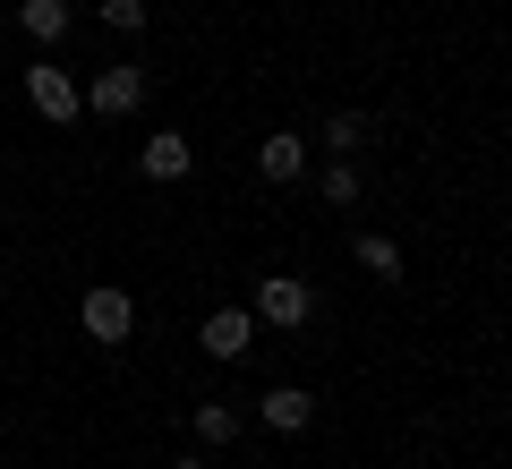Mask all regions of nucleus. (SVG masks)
<instances>
[{"label": "nucleus", "instance_id": "f257e3e1", "mask_svg": "<svg viewBox=\"0 0 512 469\" xmlns=\"http://www.w3.org/2000/svg\"><path fill=\"white\" fill-rule=\"evenodd\" d=\"M77 325H86V342H128V333H137V299H128L120 282H103V290H86Z\"/></svg>", "mask_w": 512, "mask_h": 469}, {"label": "nucleus", "instance_id": "f03ea898", "mask_svg": "<svg viewBox=\"0 0 512 469\" xmlns=\"http://www.w3.org/2000/svg\"><path fill=\"white\" fill-rule=\"evenodd\" d=\"M26 103H35L43 120H52V128H69L77 111H86V94H77V77H69V69H52V60H35V69H26Z\"/></svg>", "mask_w": 512, "mask_h": 469}, {"label": "nucleus", "instance_id": "7ed1b4c3", "mask_svg": "<svg viewBox=\"0 0 512 469\" xmlns=\"http://www.w3.org/2000/svg\"><path fill=\"white\" fill-rule=\"evenodd\" d=\"M308 282H299V273H265V282H256V307H248V316H256V325H282V333H291V325H308Z\"/></svg>", "mask_w": 512, "mask_h": 469}, {"label": "nucleus", "instance_id": "20e7f679", "mask_svg": "<svg viewBox=\"0 0 512 469\" xmlns=\"http://www.w3.org/2000/svg\"><path fill=\"white\" fill-rule=\"evenodd\" d=\"M77 94H86V111H103V120H128V111L146 103V69H128V60L120 69H94V86H77Z\"/></svg>", "mask_w": 512, "mask_h": 469}, {"label": "nucleus", "instance_id": "39448f33", "mask_svg": "<svg viewBox=\"0 0 512 469\" xmlns=\"http://www.w3.org/2000/svg\"><path fill=\"white\" fill-rule=\"evenodd\" d=\"M256 171L274 188H291L299 171H308V137H291V128H274V137H256Z\"/></svg>", "mask_w": 512, "mask_h": 469}, {"label": "nucleus", "instance_id": "423d86ee", "mask_svg": "<svg viewBox=\"0 0 512 469\" xmlns=\"http://www.w3.org/2000/svg\"><path fill=\"white\" fill-rule=\"evenodd\" d=\"M248 342H256L248 307H214V316H205V359H248Z\"/></svg>", "mask_w": 512, "mask_h": 469}, {"label": "nucleus", "instance_id": "0eeeda50", "mask_svg": "<svg viewBox=\"0 0 512 469\" xmlns=\"http://www.w3.org/2000/svg\"><path fill=\"white\" fill-rule=\"evenodd\" d=\"M137 163H146V180H188V171H197V145H188L180 128H163V137H146Z\"/></svg>", "mask_w": 512, "mask_h": 469}, {"label": "nucleus", "instance_id": "6e6552de", "mask_svg": "<svg viewBox=\"0 0 512 469\" xmlns=\"http://www.w3.org/2000/svg\"><path fill=\"white\" fill-rule=\"evenodd\" d=\"M256 418H265V427H274V435H299V427H308V418H316V401L299 393V384H274V393L256 401Z\"/></svg>", "mask_w": 512, "mask_h": 469}, {"label": "nucleus", "instance_id": "1a4fd4ad", "mask_svg": "<svg viewBox=\"0 0 512 469\" xmlns=\"http://www.w3.org/2000/svg\"><path fill=\"white\" fill-rule=\"evenodd\" d=\"M18 26H26L35 43H60V35L77 26V9H69V0H18Z\"/></svg>", "mask_w": 512, "mask_h": 469}, {"label": "nucleus", "instance_id": "9d476101", "mask_svg": "<svg viewBox=\"0 0 512 469\" xmlns=\"http://www.w3.org/2000/svg\"><path fill=\"white\" fill-rule=\"evenodd\" d=\"M350 256H359L367 273H384V282L402 273V248H393V239H384V231H359V239H350Z\"/></svg>", "mask_w": 512, "mask_h": 469}, {"label": "nucleus", "instance_id": "9b49d317", "mask_svg": "<svg viewBox=\"0 0 512 469\" xmlns=\"http://www.w3.org/2000/svg\"><path fill=\"white\" fill-rule=\"evenodd\" d=\"M367 145V111H333L325 120V154H359Z\"/></svg>", "mask_w": 512, "mask_h": 469}, {"label": "nucleus", "instance_id": "f8f14e48", "mask_svg": "<svg viewBox=\"0 0 512 469\" xmlns=\"http://www.w3.org/2000/svg\"><path fill=\"white\" fill-rule=\"evenodd\" d=\"M239 435V410L231 401H197V444H231Z\"/></svg>", "mask_w": 512, "mask_h": 469}, {"label": "nucleus", "instance_id": "ddd939ff", "mask_svg": "<svg viewBox=\"0 0 512 469\" xmlns=\"http://www.w3.org/2000/svg\"><path fill=\"white\" fill-rule=\"evenodd\" d=\"M94 18H103L111 35H137V26H146V0H94Z\"/></svg>", "mask_w": 512, "mask_h": 469}, {"label": "nucleus", "instance_id": "4468645a", "mask_svg": "<svg viewBox=\"0 0 512 469\" xmlns=\"http://www.w3.org/2000/svg\"><path fill=\"white\" fill-rule=\"evenodd\" d=\"M325 205H359V171H350V163L325 171Z\"/></svg>", "mask_w": 512, "mask_h": 469}, {"label": "nucleus", "instance_id": "2eb2a0df", "mask_svg": "<svg viewBox=\"0 0 512 469\" xmlns=\"http://www.w3.org/2000/svg\"><path fill=\"white\" fill-rule=\"evenodd\" d=\"M180 469H205V461H197V452H180Z\"/></svg>", "mask_w": 512, "mask_h": 469}]
</instances>
